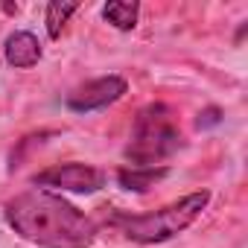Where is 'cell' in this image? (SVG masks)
Here are the masks:
<instances>
[{
  "mask_svg": "<svg viewBox=\"0 0 248 248\" xmlns=\"http://www.w3.org/2000/svg\"><path fill=\"white\" fill-rule=\"evenodd\" d=\"M32 184L38 190L50 187V190H62V193H96V190L105 187V172L91 167V164L70 161V164L47 167L44 172H38L32 178Z\"/></svg>",
  "mask_w": 248,
  "mask_h": 248,
  "instance_id": "277c9868",
  "label": "cell"
},
{
  "mask_svg": "<svg viewBox=\"0 0 248 248\" xmlns=\"http://www.w3.org/2000/svg\"><path fill=\"white\" fill-rule=\"evenodd\" d=\"M138 15H140V6L138 3H123V0H114V3H105L102 6V18L111 27L123 30V32H129V30L138 27Z\"/></svg>",
  "mask_w": 248,
  "mask_h": 248,
  "instance_id": "ba28073f",
  "label": "cell"
},
{
  "mask_svg": "<svg viewBox=\"0 0 248 248\" xmlns=\"http://www.w3.org/2000/svg\"><path fill=\"white\" fill-rule=\"evenodd\" d=\"M167 167H123L117 172V181L120 187L126 190H135V193H143L149 187H155L161 178H167Z\"/></svg>",
  "mask_w": 248,
  "mask_h": 248,
  "instance_id": "52a82bcc",
  "label": "cell"
},
{
  "mask_svg": "<svg viewBox=\"0 0 248 248\" xmlns=\"http://www.w3.org/2000/svg\"><path fill=\"white\" fill-rule=\"evenodd\" d=\"M210 202V193L207 190H199V193H190L155 213H143V216H135V213H111V225L132 242H140V245H158V242H167L172 236H178L181 231H187L199 216L202 210L207 207Z\"/></svg>",
  "mask_w": 248,
  "mask_h": 248,
  "instance_id": "3957f363",
  "label": "cell"
},
{
  "mask_svg": "<svg viewBox=\"0 0 248 248\" xmlns=\"http://www.w3.org/2000/svg\"><path fill=\"white\" fill-rule=\"evenodd\" d=\"M213 123H219V111H216V108H210V111L204 114V120H199V126H213Z\"/></svg>",
  "mask_w": 248,
  "mask_h": 248,
  "instance_id": "30bf717a",
  "label": "cell"
},
{
  "mask_svg": "<svg viewBox=\"0 0 248 248\" xmlns=\"http://www.w3.org/2000/svg\"><path fill=\"white\" fill-rule=\"evenodd\" d=\"M126 79L120 76H102V79H93V82H85L79 85L73 93H67L64 105L70 111H99V108H108L114 105L117 99H123V93H126Z\"/></svg>",
  "mask_w": 248,
  "mask_h": 248,
  "instance_id": "5b68a950",
  "label": "cell"
},
{
  "mask_svg": "<svg viewBox=\"0 0 248 248\" xmlns=\"http://www.w3.org/2000/svg\"><path fill=\"white\" fill-rule=\"evenodd\" d=\"M9 228L38 248H91L96 225L67 199L50 190H27L3 204Z\"/></svg>",
  "mask_w": 248,
  "mask_h": 248,
  "instance_id": "6da1fadb",
  "label": "cell"
},
{
  "mask_svg": "<svg viewBox=\"0 0 248 248\" xmlns=\"http://www.w3.org/2000/svg\"><path fill=\"white\" fill-rule=\"evenodd\" d=\"M79 9V3H50L47 6V32H50V38H59L62 35V30H64V24L70 21V15Z\"/></svg>",
  "mask_w": 248,
  "mask_h": 248,
  "instance_id": "9c48e42d",
  "label": "cell"
},
{
  "mask_svg": "<svg viewBox=\"0 0 248 248\" xmlns=\"http://www.w3.org/2000/svg\"><path fill=\"white\" fill-rule=\"evenodd\" d=\"M3 56H6V62H9L12 67L27 70V67H32V64H38V59H41V44H38V38H35L32 32H12V35L6 38Z\"/></svg>",
  "mask_w": 248,
  "mask_h": 248,
  "instance_id": "8992f818",
  "label": "cell"
},
{
  "mask_svg": "<svg viewBox=\"0 0 248 248\" xmlns=\"http://www.w3.org/2000/svg\"><path fill=\"white\" fill-rule=\"evenodd\" d=\"M184 146L178 114L167 102H149L138 111L126 146L129 167H158Z\"/></svg>",
  "mask_w": 248,
  "mask_h": 248,
  "instance_id": "7a4b0ae2",
  "label": "cell"
}]
</instances>
